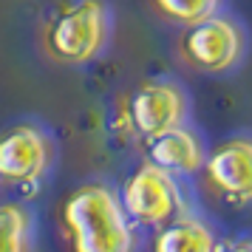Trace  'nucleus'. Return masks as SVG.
<instances>
[{"label": "nucleus", "mask_w": 252, "mask_h": 252, "mask_svg": "<svg viewBox=\"0 0 252 252\" xmlns=\"http://www.w3.org/2000/svg\"><path fill=\"white\" fill-rule=\"evenodd\" d=\"M156 9L170 20H179L184 26H195L218 14V0H153Z\"/></svg>", "instance_id": "11"}, {"label": "nucleus", "mask_w": 252, "mask_h": 252, "mask_svg": "<svg viewBox=\"0 0 252 252\" xmlns=\"http://www.w3.org/2000/svg\"><path fill=\"white\" fill-rule=\"evenodd\" d=\"M244 51H247V34L227 14H213L201 23L187 26L182 37V57L193 68L207 74L235 68Z\"/></svg>", "instance_id": "4"}, {"label": "nucleus", "mask_w": 252, "mask_h": 252, "mask_svg": "<svg viewBox=\"0 0 252 252\" xmlns=\"http://www.w3.org/2000/svg\"><path fill=\"white\" fill-rule=\"evenodd\" d=\"M111 34V12L105 0H77L48 23L46 51L48 57L65 65L91 63L108 43Z\"/></svg>", "instance_id": "2"}, {"label": "nucleus", "mask_w": 252, "mask_h": 252, "mask_svg": "<svg viewBox=\"0 0 252 252\" xmlns=\"http://www.w3.org/2000/svg\"><path fill=\"white\" fill-rule=\"evenodd\" d=\"M122 207H125L130 224L139 227H167L179 218L182 193L179 184L167 170L156 164H142L133 176H127L122 187Z\"/></svg>", "instance_id": "3"}, {"label": "nucleus", "mask_w": 252, "mask_h": 252, "mask_svg": "<svg viewBox=\"0 0 252 252\" xmlns=\"http://www.w3.org/2000/svg\"><path fill=\"white\" fill-rule=\"evenodd\" d=\"M210 187L235 207L252 204V139L235 136L218 145L204 161Z\"/></svg>", "instance_id": "6"}, {"label": "nucleus", "mask_w": 252, "mask_h": 252, "mask_svg": "<svg viewBox=\"0 0 252 252\" xmlns=\"http://www.w3.org/2000/svg\"><path fill=\"white\" fill-rule=\"evenodd\" d=\"M224 252H252V241H235V244H229Z\"/></svg>", "instance_id": "12"}, {"label": "nucleus", "mask_w": 252, "mask_h": 252, "mask_svg": "<svg viewBox=\"0 0 252 252\" xmlns=\"http://www.w3.org/2000/svg\"><path fill=\"white\" fill-rule=\"evenodd\" d=\"M51 159V139L34 125H14L0 136V182L32 184L46 176Z\"/></svg>", "instance_id": "5"}, {"label": "nucleus", "mask_w": 252, "mask_h": 252, "mask_svg": "<svg viewBox=\"0 0 252 252\" xmlns=\"http://www.w3.org/2000/svg\"><path fill=\"white\" fill-rule=\"evenodd\" d=\"M74 252H133V229L122 201L105 184H82L63 210Z\"/></svg>", "instance_id": "1"}, {"label": "nucleus", "mask_w": 252, "mask_h": 252, "mask_svg": "<svg viewBox=\"0 0 252 252\" xmlns=\"http://www.w3.org/2000/svg\"><path fill=\"white\" fill-rule=\"evenodd\" d=\"M184 116L187 96L176 82H148L130 99V122L148 142L182 127Z\"/></svg>", "instance_id": "7"}, {"label": "nucleus", "mask_w": 252, "mask_h": 252, "mask_svg": "<svg viewBox=\"0 0 252 252\" xmlns=\"http://www.w3.org/2000/svg\"><path fill=\"white\" fill-rule=\"evenodd\" d=\"M153 252H218V241L201 218L184 216L161 227Z\"/></svg>", "instance_id": "9"}, {"label": "nucleus", "mask_w": 252, "mask_h": 252, "mask_svg": "<svg viewBox=\"0 0 252 252\" xmlns=\"http://www.w3.org/2000/svg\"><path fill=\"white\" fill-rule=\"evenodd\" d=\"M148 156H150V164L167 170L170 176H176V173L190 176V173L201 170L207 161L201 139L195 136L193 130H187L184 125L176 127V130H167V133H161L156 139H150Z\"/></svg>", "instance_id": "8"}, {"label": "nucleus", "mask_w": 252, "mask_h": 252, "mask_svg": "<svg viewBox=\"0 0 252 252\" xmlns=\"http://www.w3.org/2000/svg\"><path fill=\"white\" fill-rule=\"evenodd\" d=\"M0 252H32V216L23 204H0Z\"/></svg>", "instance_id": "10"}]
</instances>
